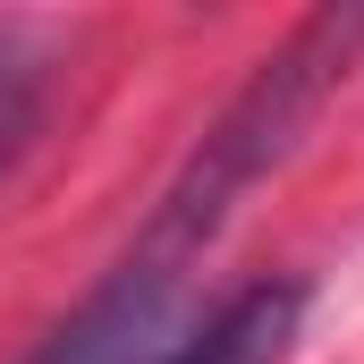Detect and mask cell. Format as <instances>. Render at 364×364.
Listing matches in <instances>:
<instances>
[{
    "instance_id": "cell-1",
    "label": "cell",
    "mask_w": 364,
    "mask_h": 364,
    "mask_svg": "<svg viewBox=\"0 0 364 364\" xmlns=\"http://www.w3.org/2000/svg\"><path fill=\"white\" fill-rule=\"evenodd\" d=\"M364 68V9H314L279 34L272 51L246 68V85L212 110V127L195 136V153L178 161V178L161 186V203L144 212V246L203 263L229 229V212L272 178L279 161L314 136V119L331 110V93Z\"/></svg>"
},
{
    "instance_id": "cell-2",
    "label": "cell",
    "mask_w": 364,
    "mask_h": 364,
    "mask_svg": "<svg viewBox=\"0 0 364 364\" xmlns=\"http://www.w3.org/2000/svg\"><path fill=\"white\" fill-rule=\"evenodd\" d=\"M195 272L203 263H178V255H153L144 237L93 279L85 296L9 364H178V339L195 322Z\"/></svg>"
},
{
    "instance_id": "cell-3",
    "label": "cell",
    "mask_w": 364,
    "mask_h": 364,
    "mask_svg": "<svg viewBox=\"0 0 364 364\" xmlns=\"http://www.w3.org/2000/svg\"><path fill=\"white\" fill-rule=\"evenodd\" d=\"M305 314H314V279H296V272L229 279L220 296L195 305L178 364H288L296 339H305Z\"/></svg>"
},
{
    "instance_id": "cell-4",
    "label": "cell",
    "mask_w": 364,
    "mask_h": 364,
    "mask_svg": "<svg viewBox=\"0 0 364 364\" xmlns=\"http://www.w3.org/2000/svg\"><path fill=\"white\" fill-rule=\"evenodd\" d=\"M43 110H51V43L26 17H0V170L34 144Z\"/></svg>"
}]
</instances>
